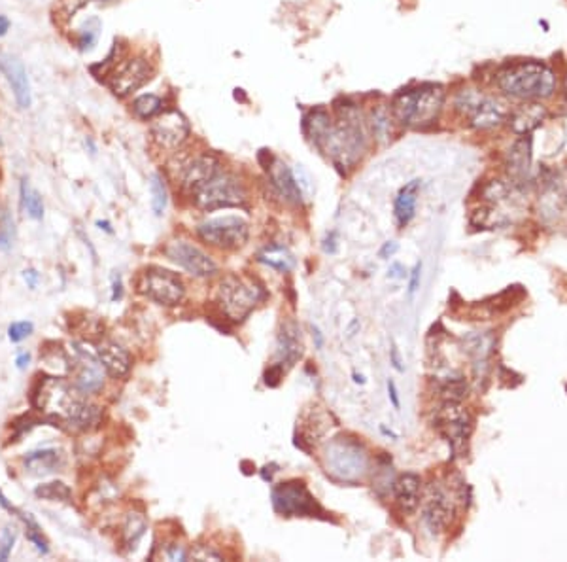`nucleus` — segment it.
Instances as JSON below:
<instances>
[{"instance_id":"1","label":"nucleus","mask_w":567,"mask_h":562,"mask_svg":"<svg viewBox=\"0 0 567 562\" xmlns=\"http://www.w3.org/2000/svg\"><path fill=\"white\" fill-rule=\"evenodd\" d=\"M78 386L59 377H42L33 392V407L74 430H89L100 420V409L82 398Z\"/></svg>"},{"instance_id":"2","label":"nucleus","mask_w":567,"mask_h":562,"mask_svg":"<svg viewBox=\"0 0 567 562\" xmlns=\"http://www.w3.org/2000/svg\"><path fill=\"white\" fill-rule=\"evenodd\" d=\"M367 148V129L356 105L339 106V119L318 146L339 169H352Z\"/></svg>"},{"instance_id":"3","label":"nucleus","mask_w":567,"mask_h":562,"mask_svg":"<svg viewBox=\"0 0 567 562\" xmlns=\"http://www.w3.org/2000/svg\"><path fill=\"white\" fill-rule=\"evenodd\" d=\"M496 84L503 95L516 101H543L554 95L556 74L541 61H518L497 72Z\"/></svg>"},{"instance_id":"4","label":"nucleus","mask_w":567,"mask_h":562,"mask_svg":"<svg viewBox=\"0 0 567 562\" xmlns=\"http://www.w3.org/2000/svg\"><path fill=\"white\" fill-rule=\"evenodd\" d=\"M444 89L441 85H420L416 89L401 91L391 103L393 118L405 127H424L439 118L444 105Z\"/></svg>"},{"instance_id":"5","label":"nucleus","mask_w":567,"mask_h":562,"mask_svg":"<svg viewBox=\"0 0 567 562\" xmlns=\"http://www.w3.org/2000/svg\"><path fill=\"white\" fill-rule=\"evenodd\" d=\"M263 290L252 281H244L235 275L225 276L218 288V300L223 314L229 320L242 322L254 307L263 300Z\"/></svg>"},{"instance_id":"6","label":"nucleus","mask_w":567,"mask_h":562,"mask_svg":"<svg viewBox=\"0 0 567 562\" xmlns=\"http://www.w3.org/2000/svg\"><path fill=\"white\" fill-rule=\"evenodd\" d=\"M193 199L199 209L204 212H212L218 209L242 207L246 203V190L235 177L218 172L210 182L193 193Z\"/></svg>"},{"instance_id":"7","label":"nucleus","mask_w":567,"mask_h":562,"mask_svg":"<svg viewBox=\"0 0 567 562\" xmlns=\"http://www.w3.org/2000/svg\"><path fill=\"white\" fill-rule=\"evenodd\" d=\"M137 290L148 300L156 301L165 307H174L183 300L186 288L182 279L167 269L150 267L138 275Z\"/></svg>"},{"instance_id":"8","label":"nucleus","mask_w":567,"mask_h":562,"mask_svg":"<svg viewBox=\"0 0 567 562\" xmlns=\"http://www.w3.org/2000/svg\"><path fill=\"white\" fill-rule=\"evenodd\" d=\"M153 76V66L144 57H130L106 72L105 84L118 98H125L138 91Z\"/></svg>"},{"instance_id":"9","label":"nucleus","mask_w":567,"mask_h":562,"mask_svg":"<svg viewBox=\"0 0 567 562\" xmlns=\"http://www.w3.org/2000/svg\"><path fill=\"white\" fill-rule=\"evenodd\" d=\"M197 233L202 241L216 249L236 250L242 249L248 241L250 228L239 216H223V218H214L201 223L197 228Z\"/></svg>"},{"instance_id":"10","label":"nucleus","mask_w":567,"mask_h":562,"mask_svg":"<svg viewBox=\"0 0 567 562\" xmlns=\"http://www.w3.org/2000/svg\"><path fill=\"white\" fill-rule=\"evenodd\" d=\"M273 508L286 517H318L324 513L303 481H287L273 491Z\"/></svg>"},{"instance_id":"11","label":"nucleus","mask_w":567,"mask_h":562,"mask_svg":"<svg viewBox=\"0 0 567 562\" xmlns=\"http://www.w3.org/2000/svg\"><path fill=\"white\" fill-rule=\"evenodd\" d=\"M327 468L346 481L361 478L367 470V454L358 441L340 438L327 449Z\"/></svg>"},{"instance_id":"12","label":"nucleus","mask_w":567,"mask_h":562,"mask_svg":"<svg viewBox=\"0 0 567 562\" xmlns=\"http://www.w3.org/2000/svg\"><path fill=\"white\" fill-rule=\"evenodd\" d=\"M435 428L448 439L452 451L465 445L471 431V415L460 401L446 399L435 415Z\"/></svg>"},{"instance_id":"13","label":"nucleus","mask_w":567,"mask_h":562,"mask_svg":"<svg viewBox=\"0 0 567 562\" xmlns=\"http://www.w3.org/2000/svg\"><path fill=\"white\" fill-rule=\"evenodd\" d=\"M189 137V124L178 110H165L151 121V138L163 150H176Z\"/></svg>"},{"instance_id":"14","label":"nucleus","mask_w":567,"mask_h":562,"mask_svg":"<svg viewBox=\"0 0 567 562\" xmlns=\"http://www.w3.org/2000/svg\"><path fill=\"white\" fill-rule=\"evenodd\" d=\"M165 254L170 262H174L188 273L195 276H212L218 271V265L206 252L188 241H172L167 244Z\"/></svg>"},{"instance_id":"15","label":"nucleus","mask_w":567,"mask_h":562,"mask_svg":"<svg viewBox=\"0 0 567 562\" xmlns=\"http://www.w3.org/2000/svg\"><path fill=\"white\" fill-rule=\"evenodd\" d=\"M74 364L78 367L74 383L78 390L84 394L98 392L105 385V366L100 364L98 354L89 350L85 345H74Z\"/></svg>"},{"instance_id":"16","label":"nucleus","mask_w":567,"mask_h":562,"mask_svg":"<svg viewBox=\"0 0 567 562\" xmlns=\"http://www.w3.org/2000/svg\"><path fill=\"white\" fill-rule=\"evenodd\" d=\"M0 72L4 74L8 85L12 87L13 98L21 110L31 108L33 91H31V82H29V74H27L23 63L15 55L0 53Z\"/></svg>"},{"instance_id":"17","label":"nucleus","mask_w":567,"mask_h":562,"mask_svg":"<svg viewBox=\"0 0 567 562\" xmlns=\"http://www.w3.org/2000/svg\"><path fill=\"white\" fill-rule=\"evenodd\" d=\"M220 172V161L212 154H202L182 163L180 184L193 195L199 188L210 182Z\"/></svg>"},{"instance_id":"18","label":"nucleus","mask_w":567,"mask_h":562,"mask_svg":"<svg viewBox=\"0 0 567 562\" xmlns=\"http://www.w3.org/2000/svg\"><path fill=\"white\" fill-rule=\"evenodd\" d=\"M422 517H424V523L428 524L431 532H441L452 519V502H450L448 494L437 485H431L425 492L424 515Z\"/></svg>"},{"instance_id":"19","label":"nucleus","mask_w":567,"mask_h":562,"mask_svg":"<svg viewBox=\"0 0 567 562\" xmlns=\"http://www.w3.org/2000/svg\"><path fill=\"white\" fill-rule=\"evenodd\" d=\"M548 116L547 106H543L537 101H526L524 105L516 108L511 118H508V125L513 133H516L518 137H526L531 131H535L537 127H541L545 124V119Z\"/></svg>"},{"instance_id":"20","label":"nucleus","mask_w":567,"mask_h":562,"mask_svg":"<svg viewBox=\"0 0 567 562\" xmlns=\"http://www.w3.org/2000/svg\"><path fill=\"white\" fill-rule=\"evenodd\" d=\"M531 157H534V150H531V138L528 135L518 138L508 148L507 156H505V167H507L508 177L513 178V182H526L529 169H531Z\"/></svg>"},{"instance_id":"21","label":"nucleus","mask_w":567,"mask_h":562,"mask_svg":"<svg viewBox=\"0 0 567 562\" xmlns=\"http://www.w3.org/2000/svg\"><path fill=\"white\" fill-rule=\"evenodd\" d=\"M395 502L405 515H412L422 502V479L416 473H403L393 483Z\"/></svg>"},{"instance_id":"22","label":"nucleus","mask_w":567,"mask_h":562,"mask_svg":"<svg viewBox=\"0 0 567 562\" xmlns=\"http://www.w3.org/2000/svg\"><path fill=\"white\" fill-rule=\"evenodd\" d=\"M267 170L271 175V180H273V186L280 193L284 201L292 205L303 203V191H301L299 182H297V178L294 177V172L286 163H280V161L273 159V163L269 165Z\"/></svg>"},{"instance_id":"23","label":"nucleus","mask_w":567,"mask_h":562,"mask_svg":"<svg viewBox=\"0 0 567 562\" xmlns=\"http://www.w3.org/2000/svg\"><path fill=\"white\" fill-rule=\"evenodd\" d=\"M507 118V108L503 103L492 97H483L476 108L469 114L471 127H475L478 131H488V129H496Z\"/></svg>"},{"instance_id":"24","label":"nucleus","mask_w":567,"mask_h":562,"mask_svg":"<svg viewBox=\"0 0 567 562\" xmlns=\"http://www.w3.org/2000/svg\"><path fill=\"white\" fill-rule=\"evenodd\" d=\"M98 360L105 366V369L116 379H123L127 377L133 366L130 354L125 350L118 343H100L97 348Z\"/></svg>"},{"instance_id":"25","label":"nucleus","mask_w":567,"mask_h":562,"mask_svg":"<svg viewBox=\"0 0 567 562\" xmlns=\"http://www.w3.org/2000/svg\"><path fill=\"white\" fill-rule=\"evenodd\" d=\"M303 354V341H301V330L294 320H286L280 326L278 334V356L282 364L294 366Z\"/></svg>"},{"instance_id":"26","label":"nucleus","mask_w":567,"mask_h":562,"mask_svg":"<svg viewBox=\"0 0 567 562\" xmlns=\"http://www.w3.org/2000/svg\"><path fill=\"white\" fill-rule=\"evenodd\" d=\"M418 191H420V180H411L399 190L395 203H393V214H395L399 228H407L416 214Z\"/></svg>"},{"instance_id":"27","label":"nucleus","mask_w":567,"mask_h":562,"mask_svg":"<svg viewBox=\"0 0 567 562\" xmlns=\"http://www.w3.org/2000/svg\"><path fill=\"white\" fill-rule=\"evenodd\" d=\"M61 464H63V458H61L59 452L53 451V449L29 452V454L25 457L27 473L36 475V478L57 471L61 468Z\"/></svg>"},{"instance_id":"28","label":"nucleus","mask_w":567,"mask_h":562,"mask_svg":"<svg viewBox=\"0 0 567 562\" xmlns=\"http://www.w3.org/2000/svg\"><path fill=\"white\" fill-rule=\"evenodd\" d=\"M463 350L473 358L475 367L488 366V360L496 347V337L492 334H473L467 339H463Z\"/></svg>"},{"instance_id":"29","label":"nucleus","mask_w":567,"mask_h":562,"mask_svg":"<svg viewBox=\"0 0 567 562\" xmlns=\"http://www.w3.org/2000/svg\"><path fill=\"white\" fill-rule=\"evenodd\" d=\"M333 125V119L329 116V112L324 110V108H316L310 114L305 116V121H303V131L307 135V138L310 142L318 148L322 140L326 138V135L329 133Z\"/></svg>"},{"instance_id":"30","label":"nucleus","mask_w":567,"mask_h":562,"mask_svg":"<svg viewBox=\"0 0 567 562\" xmlns=\"http://www.w3.org/2000/svg\"><path fill=\"white\" fill-rule=\"evenodd\" d=\"M259 262L269 265V267L276 269V271H280V273H287L289 269L294 267L292 254L286 249L278 246V244H273V246H267L259 254Z\"/></svg>"},{"instance_id":"31","label":"nucleus","mask_w":567,"mask_h":562,"mask_svg":"<svg viewBox=\"0 0 567 562\" xmlns=\"http://www.w3.org/2000/svg\"><path fill=\"white\" fill-rule=\"evenodd\" d=\"M161 110H163V98L157 97L153 93L140 95L133 101V112L140 119H153L161 114Z\"/></svg>"},{"instance_id":"32","label":"nucleus","mask_w":567,"mask_h":562,"mask_svg":"<svg viewBox=\"0 0 567 562\" xmlns=\"http://www.w3.org/2000/svg\"><path fill=\"white\" fill-rule=\"evenodd\" d=\"M21 207L33 220H42L44 218V203L42 197L36 190H33L29 184L23 180L21 182Z\"/></svg>"},{"instance_id":"33","label":"nucleus","mask_w":567,"mask_h":562,"mask_svg":"<svg viewBox=\"0 0 567 562\" xmlns=\"http://www.w3.org/2000/svg\"><path fill=\"white\" fill-rule=\"evenodd\" d=\"M34 494L42 500L50 502H68L72 496L70 489L61 481H52V483H42L34 489Z\"/></svg>"},{"instance_id":"34","label":"nucleus","mask_w":567,"mask_h":562,"mask_svg":"<svg viewBox=\"0 0 567 562\" xmlns=\"http://www.w3.org/2000/svg\"><path fill=\"white\" fill-rule=\"evenodd\" d=\"M371 129L372 135L377 137V140L386 142L391 137V119L390 112L386 106H378L377 110H372L371 114Z\"/></svg>"},{"instance_id":"35","label":"nucleus","mask_w":567,"mask_h":562,"mask_svg":"<svg viewBox=\"0 0 567 562\" xmlns=\"http://www.w3.org/2000/svg\"><path fill=\"white\" fill-rule=\"evenodd\" d=\"M144 530H146V521H144L142 515H137V513H130L127 523L123 526V538L125 543L129 547H135L138 543V540L144 536Z\"/></svg>"},{"instance_id":"36","label":"nucleus","mask_w":567,"mask_h":562,"mask_svg":"<svg viewBox=\"0 0 567 562\" xmlns=\"http://www.w3.org/2000/svg\"><path fill=\"white\" fill-rule=\"evenodd\" d=\"M151 190V209L156 212V216H161L167 209V188H165L163 178L159 175H153L150 182Z\"/></svg>"},{"instance_id":"37","label":"nucleus","mask_w":567,"mask_h":562,"mask_svg":"<svg viewBox=\"0 0 567 562\" xmlns=\"http://www.w3.org/2000/svg\"><path fill=\"white\" fill-rule=\"evenodd\" d=\"M441 394H443L444 399H454V401H460L463 396H467V385L462 377H456V379H446L441 385Z\"/></svg>"},{"instance_id":"38","label":"nucleus","mask_w":567,"mask_h":562,"mask_svg":"<svg viewBox=\"0 0 567 562\" xmlns=\"http://www.w3.org/2000/svg\"><path fill=\"white\" fill-rule=\"evenodd\" d=\"M98 38V23L95 20L89 21L87 25L82 29L78 33V38H76V46L78 50L85 52V50H91L95 46V42Z\"/></svg>"},{"instance_id":"39","label":"nucleus","mask_w":567,"mask_h":562,"mask_svg":"<svg viewBox=\"0 0 567 562\" xmlns=\"http://www.w3.org/2000/svg\"><path fill=\"white\" fill-rule=\"evenodd\" d=\"M15 241V222L10 214H4L0 222V250L8 252L13 246Z\"/></svg>"},{"instance_id":"40","label":"nucleus","mask_w":567,"mask_h":562,"mask_svg":"<svg viewBox=\"0 0 567 562\" xmlns=\"http://www.w3.org/2000/svg\"><path fill=\"white\" fill-rule=\"evenodd\" d=\"M33 322H13L12 326L8 327V337L13 343H20V341L27 339L29 335L33 334Z\"/></svg>"},{"instance_id":"41","label":"nucleus","mask_w":567,"mask_h":562,"mask_svg":"<svg viewBox=\"0 0 567 562\" xmlns=\"http://www.w3.org/2000/svg\"><path fill=\"white\" fill-rule=\"evenodd\" d=\"M282 379H284V364H274L265 371V385L271 388L280 385Z\"/></svg>"},{"instance_id":"42","label":"nucleus","mask_w":567,"mask_h":562,"mask_svg":"<svg viewBox=\"0 0 567 562\" xmlns=\"http://www.w3.org/2000/svg\"><path fill=\"white\" fill-rule=\"evenodd\" d=\"M13 543H15V532L12 530H6L4 536L0 540V561H6L10 553H12Z\"/></svg>"},{"instance_id":"43","label":"nucleus","mask_w":567,"mask_h":562,"mask_svg":"<svg viewBox=\"0 0 567 562\" xmlns=\"http://www.w3.org/2000/svg\"><path fill=\"white\" fill-rule=\"evenodd\" d=\"M191 559L195 561H222V555L218 551L210 549V547H199V549L191 551Z\"/></svg>"},{"instance_id":"44","label":"nucleus","mask_w":567,"mask_h":562,"mask_svg":"<svg viewBox=\"0 0 567 562\" xmlns=\"http://www.w3.org/2000/svg\"><path fill=\"white\" fill-rule=\"evenodd\" d=\"M420 273H422V263H416L411 273V282H409V295H414L420 288Z\"/></svg>"},{"instance_id":"45","label":"nucleus","mask_w":567,"mask_h":562,"mask_svg":"<svg viewBox=\"0 0 567 562\" xmlns=\"http://www.w3.org/2000/svg\"><path fill=\"white\" fill-rule=\"evenodd\" d=\"M188 553L180 547V545H170L167 551V559L169 561H188Z\"/></svg>"},{"instance_id":"46","label":"nucleus","mask_w":567,"mask_h":562,"mask_svg":"<svg viewBox=\"0 0 567 562\" xmlns=\"http://www.w3.org/2000/svg\"><path fill=\"white\" fill-rule=\"evenodd\" d=\"M388 398H390L391 406L395 407L399 411V407H401V401H399V392H398V386H395V383L393 380H388Z\"/></svg>"},{"instance_id":"47","label":"nucleus","mask_w":567,"mask_h":562,"mask_svg":"<svg viewBox=\"0 0 567 562\" xmlns=\"http://www.w3.org/2000/svg\"><path fill=\"white\" fill-rule=\"evenodd\" d=\"M390 360H391V366L395 367L398 371H403V362H401V356H399V350H398V345L395 343H391V348H390Z\"/></svg>"},{"instance_id":"48","label":"nucleus","mask_w":567,"mask_h":562,"mask_svg":"<svg viewBox=\"0 0 567 562\" xmlns=\"http://www.w3.org/2000/svg\"><path fill=\"white\" fill-rule=\"evenodd\" d=\"M398 242H393V241H390V242H386L384 246H382V249H380V258H391V256L395 254V252H398Z\"/></svg>"},{"instance_id":"49","label":"nucleus","mask_w":567,"mask_h":562,"mask_svg":"<svg viewBox=\"0 0 567 562\" xmlns=\"http://www.w3.org/2000/svg\"><path fill=\"white\" fill-rule=\"evenodd\" d=\"M23 279H25L27 282H29V286L34 288L36 284H38V279L40 275L34 271V269H27V271H23Z\"/></svg>"},{"instance_id":"50","label":"nucleus","mask_w":567,"mask_h":562,"mask_svg":"<svg viewBox=\"0 0 567 562\" xmlns=\"http://www.w3.org/2000/svg\"><path fill=\"white\" fill-rule=\"evenodd\" d=\"M335 239H337V233H331L326 239V242H324V250H326L327 254H335L337 252V242H335Z\"/></svg>"},{"instance_id":"51","label":"nucleus","mask_w":567,"mask_h":562,"mask_svg":"<svg viewBox=\"0 0 567 562\" xmlns=\"http://www.w3.org/2000/svg\"><path fill=\"white\" fill-rule=\"evenodd\" d=\"M388 275H390L391 279H405V276H407V273H405V269L401 267L399 263H393Z\"/></svg>"},{"instance_id":"52","label":"nucleus","mask_w":567,"mask_h":562,"mask_svg":"<svg viewBox=\"0 0 567 562\" xmlns=\"http://www.w3.org/2000/svg\"><path fill=\"white\" fill-rule=\"evenodd\" d=\"M29 362H31V354L29 353H21L20 356L15 358V364H17L20 369H25V367L29 366Z\"/></svg>"},{"instance_id":"53","label":"nucleus","mask_w":567,"mask_h":562,"mask_svg":"<svg viewBox=\"0 0 567 562\" xmlns=\"http://www.w3.org/2000/svg\"><path fill=\"white\" fill-rule=\"evenodd\" d=\"M8 31H10V20H8L6 15H0V38L6 36Z\"/></svg>"},{"instance_id":"54","label":"nucleus","mask_w":567,"mask_h":562,"mask_svg":"<svg viewBox=\"0 0 567 562\" xmlns=\"http://www.w3.org/2000/svg\"><path fill=\"white\" fill-rule=\"evenodd\" d=\"M0 505H2V508H4V510H8V511H15V508H13L12 503L8 502V498L4 496V492L0 491Z\"/></svg>"},{"instance_id":"55","label":"nucleus","mask_w":567,"mask_h":562,"mask_svg":"<svg viewBox=\"0 0 567 562\" xmlns=\"http://www.w3.org/2000/svg\"><path fill=\"white\" fill-rule=\"evenodd\" d=\"M119 297H121V282H119L118 279V282H114V294H112V300L116 301L119 300Z\"/></svg>"},{"instance_id":"56","label":"nucleus","mask_w":567,"mask_h":562,"mask_svg":"<svg viewBox=\"0 0 567 562\" xmlns=\"http://www.w3.org/2000/svg\"><path fill=\"white\" fill-rule=\"evenodd\" d=\"M314 335H316V341H318V347H322V335H319V332L314 327Z\"/></svg>"},{"instance_id":"57","label":"nucleus","mask_w":567,"mask_h":562,"mask_svg":"<svg viewBox=\"0 0 567 562\" xmlns=\"http://www.w3.org/2000/svg\"><path fill=\"white\" fill-rule=\"evenodd\" d=\"M354 380H356V383H361V385H363V377H361V375H354Z\"/></svg>"},{"instance_id":"58","label":"nucleus","mask_w":567,"mask_h":562,"mask_svg":"<svg viewBox=\"0 0 567 562\" xmlns=\"http://www.w3.org/2000/svg\"><path fill=\"white\" fill-rule=\"evenodd\" d=\"M98 225H100V228H105L106 231H110V228H108V222H98Z\"/></svg>"},{"instance_id":"59","label":"nucleus","mask_w":567,"mask_h":562,"mask_svg":"<svg viewBox=\"0 0 567 562\" xmlns=\"http://www.w3.org/2000/svg\"><path fill=\"white\" fill-rule=\"evenodd\" d=\"M564 93H566V97H567V76H566V80H564Z\"/></svg>"}]
</instances>
